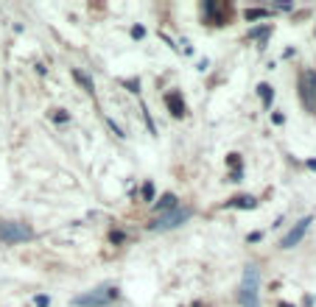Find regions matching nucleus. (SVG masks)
I'll return each instance as SVG.
<instances>
[{
  "instance_id": "nucleus-4",
  "label": "nucleus",
  "mask_w": 316,
  "mask_h": 307,
  "mask_svg": "<svg viewBox=\"0 0 316 307\" xmlns=\"http://www.w3.org/2000/svg\"><path fill=\"white\" fill-rule=\"evenodd\" d=\"M31 235H34V232H31V226H25V223L0 221V240H6V243H20V240H28Z\"/></svg>"
},
{
  "instance_id": "nucleus-12",
  "label": "nucleus",
  "mask_w": 316,
  "mask_h": 307,
  "mask_svg": "<svg viewBox=\"0 0 316 307\" xmlns=\"http://www.w3.org/2000/svg\"><path fill=\"white\" fill-rule=\"evenodd\" d=\"M48 304H50L48 296H37V307H48Z\"/></svg>"
},
{
  "instance_id": "nucleus-6",
  "label": "nucleus",
  "mask_w": 316,
  "mask_h": 307,
  "mask_svg": "<svg viewBox=\"0 0 316 307\" xmlns=\"http://www.w3.org/2000/svg\"><path fill=\"white\" fill-rule=\"evenodd\" d=\"M168 106H171V114H174V117H182V114H185V103L179 101L177 92H171V95H168Z\"/></svg>"
},
{
  "instance_id": "nucleus-3",
  "label": "nucleus",
  "mask_w": 316,
  "mask_h": 307,
  "mask_svg": "<svg viewBox=\"0 0 316 307\" xmlns=\"http://www.w3.org/2000/svg\"><path fill=\"white\" fill-rule=\"evenodd\" d=\"M118 296V290H112V288H98V290H90V293H81V296H76V304H81V307H103V304H110L112 299Z\"/></svg>"
},
{
  "instance_id": "nucleus-2",
  "label": "nucleus",
  "mask_w": 316,
  "mask_h": 307,
  "mask_svg": "<svg viewBox=\"0 0 316 307\" xmlns=\"http://www.w3.org/2000/svg\"><path fill=\"white\" fill-rule=\"evenodd\" d=\"M190 215H193V210H190V207H174L171 212H163V215H160L157 221L151 223V229H154V232H168V229L185 223Z\"/></svg>"
},
{
  "instance_id": "nucleus-1",
  "label": "nucleus",
  "mask_w": 316,
  "mask_h": 307,
  "mask_svg": "<svg viewBox=\"0 0 316 307\" xmlns=\"http://www.w3.org/2000/svg\"><path fill=\"white\" fill-rule=\"evenodd\" d=\"M257 285H260V271L255 265H246L243 279H241V293H238L243 307H260V301H257Z\"/></svg>"
},
{
  "instance_id": "nucleus-10",
  "label": "nucleus",
  "mask_w": 316,
  "mask_h": 307,
  "mask_svg": "<svg viewBox=\"0 0 316 307\" xmlns=\"http://www.w3.org/2000/svg\"><path fill=\"white\" fill-rule=\"evenodd\" d=\"M269 12H263V9H249L246 12V20H257V17H266Z\"/></svg>"
},
{
  "instance_id": "nucleus-11",
  "label": "nucleus",
  "mask_w": 316,
  "mask_h": 307,
  "mask_svg": "<svg viewBox=\"0 0 316 307\" xmlns=\"http://www.w3.org/2000/svg\"><path fill=\"white\" fill-rule=\"evenodd\" d=\"M235 207H255V199H235Z\"/></svg>"
},
{
  "instance_id": "nucleus-9",
  "label": "nucleus",
  "mask_w": 316,
  "mask_h": 307,
  "mask_svg": "<svg viewBox=\"0 0 316 307\" xmlns=\"http://www.w3.org/2000/svg\"><path fill=\"white\" fill-rule=\"evenodd\" d=\"M73 76H76V79H79V81H81V84H84V90H87V92H92V81H90V79H87L84 73H81V70H73Z\"/></svg>"
},
{
  "instance_id": "nucleus-8",
  "label": "nucleus",
  "mask_w": 316,
  "mask_h": 307,
  "mask_svg": "<svg viewBox=\"0 0 316 307\" xmlns=\"http://www.w3.org/2000/svg\"><path fill=\"white\" fill-rule=\"evenodd\" d=\"M257 92H260V98H263V103H266V106H269V103H272V98H274V92H272V87H269V84H260V87H257Z\"/></svg>"
},
{
  "instance_id": "nucleus-7",
  "label": "nucleus",
  "mask_w": 316,
  "mask_h": 307,
  "mask_svg": "<svg viewBox=\"0 0 316 307\" xmlns=\"http://www.w3.org/2000/svg\"><path fill=\"white\" fill-rule=\"evenodd\" d=\"M174 207H179V204H177V196H174V193H165L163 199H160L157 210H163V212H171Z\"/></svg>"
},
{
  "instance_id": "nucleus-5",
  "label": "nucleus",
  "mask_w": 316,
  "mask_h": 307,
  "mask_svg": "<svg viewBox=\"0 0 316 307\" xmlns=\"http://www.w3.org/2000/svg\"><path fill=\"white\" fill-rule=\"evenodd\" d=\"M310 223H313V218H310V215H308V218H302V221H299L297 226H294L291 232H288V235L283 237V243H280V246H283V249H294V246H297V243L305 237V232H308Z\"/></svg>"
}]
</instances>
